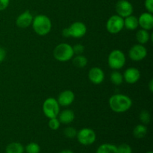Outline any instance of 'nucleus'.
Wrapping results in <instances>:
<instances>
[{"label": "nucleus", "mask_w": 153, "mask_h": 153, "mask_svg": "<svg viewBox=\"0 0 153 153\" xmlns=\"http://www.w3.org/2000/svg\"><path fill=\"white\" fill-rule=\"evenodd\" d=\"M109 106L114 112L124 113L131 108L132 100L124 94H114L109 99Z\"/></svg>", "instance_id": "nucleus-1"}, {"label": "nucleus", "mask_w": 153, "mask_h": 153, "mask_svg": "<svg viewBox=\"0 0 153 153\" xmlns=\"http://www.w3.org/2000/svg\"><path fill=\"white\" fill-rule=\"evenodd\" d=\"M31 24L34 32L40 36L46 35L52 29V22L46 15H37L33 19Z\"/></svg>", "instance_id": "nucleus-2"}, {"label": "nucleus", "mask_w": 153, "mask_h": 153, "mask_svg": "<svg viewBox=\"0 0 153 153\" xmlns=\"http://www.w3.org/2000/svg\"><path fill=\"white\" fill-rule=\"evenodd\" d=\"M73 46L66 43L58 44L53 51L54 58L61 62H66L70 61L74 56Z\"/></svg>", "instance_id": "nucleus-3"}, {"label": "nucleus", "mask_w": 153, "mask_h": 153, "mask_svg": "<svg viewBox=\"0 0 153 153\" xmlns=\"http://www.w3.org/2000/svg\"><path fill=\"white\" fill-rule=\"evenodd\" d=\"M108 63L109 67L113 70H118L123 68L126 64L125 54L120 49H114L109 54Z\"/></svg>", "instance_id": "nucleus-4"}, {"label": "nucleus", "mask_w": 153, "mask_h": 153, "mask_svg": "<svg viewBox=\"0 0 153 153\" xmlns=\"http://www.w3.org/2000/svg\"><path fill=\"white\" fill-rule=\"evenodd\" d=\"M43 112L49 119L58 117L60 113V105L56 99L52 97L46 99L43 104Z\"/></svg>", "instance_id": "nucleus-5"}, {"label": "nucleus", "mask_w": 153, "mask_h": 153, "mask_svg": "<svg viewBox=\"0 0 153 153\" xmlns=\"http://www.w3.org/2000/svg\"><path fill=\"white\" fill-rule=\"evenodd\" d=\"M78 141L84 146H90L96 141L97 135L95 131L89 128H84L77 131L76 134Z\"/></svg>", "instance_id": "nucleus-6"}, {"label": "nucleus", "mask_w": 153, "mask_h": 153, "mask_svg": "<svg viewBox=\"0 0 153 153\" xmlns=\"http://www.w3.org/2000/svg\"><path fill=\"white\" fill-rule=\"evenodd\" d=\"M124 28V18L119 15H113L108 19L106 28L111 34H117Z\"/></svg>", "instance_id": "nucleus-7"}, {"label": "nucleus", "mask_w": 153, "mask_h": 153, "mask_svg": "<svg viewBox=\"0 0 153 153\" xmlns=\"http://www.w3.org/2000/svg\"><path fill=\"white\" fill-rule=\"evenodd\" d=\"M147 55L146 47L141 44H135L131 47L128 51V56L130 59L134 61H140L144 59Z\"/></svg>", "instance_id": "nucleus-8"}, {"label": "nucleus", "mask_w": 153, "mask_h": 153, "mask_svg": "<svg viewBox=\"0 0 153 153\" xmlns=\"http://www.w3.org/2000/svg\"><path fill=\"white\" fill-rule=\"evenodd\" d=\"M117 13L123 18L130 16L133 13V6L128 0H119L115 6Z\"/></svg>", "instance_id": "nucleus-9"}, {"label": "nucleus", "mask_w": 153, "mask_h": 153, "mask_svg": "<svg viewBox=\"0 0 153 153\" xmlns=\"http://www.w3.org/2000/svg\"><path fill=\"white\" fill-rule=\"evenodd\" d=\"M70 37L74 38H81L87 33V27L82 22H75L68 28Z\"/></svg>", "instance_id": "nucleus-10"}, {"label": "nucleus", "mask_w": 153, "mask_h": 153, "mask_svg": "<svg viewBox=\"0 0 153 153\" xmlns=\"http://www.w3.org/2000/svg\"><path fill=\"white\" fill-rule=\"evenodd\" d=\"M123 79L126 82L130 85L135 84L140 80V73L138 69L135 67H130V68L126 69L124 72Z\"/></svg>", "instance_id": "nucleus-11"}, {"label": "nucleus", "mask_w": 153, "mask_h": 153, "mask_svg": "<svg viewBox=\"0 0 153 153\" xmlns=\"http://www.w3.org/2000/svg\"><path fill=\"white\" fill-rule=\"evenodd\" d=\"M34 17L28 10L19 14L16 19V24L19 28H25L31 25Z\"/></svg>", "instance_id": "nucleus-12"}, {"label": "nucleus", "mask_w": 153, "mask_h": 153, "mask_svg": "<svg viewBox=\"0 0 153 153\" xmlns=\"http://www.w3.org/2000/svg\"><path fill=\"white\" fill-rule=\"evenodd\" d=\"M75 100V94L74 93L70 90H66L63 91L58 96V98L57 100L58 104L60 106L63 107H67L70 105Z\"/></svg>", "instance_id": "nucleus-13"}, {"label": "nucleus", "mask_w": 153, "mask_h": 153, "mask_svg": "<svg viewBox=\"0 0 153 153\" xmlns=\"http://www.w3.org/2000/svg\"><path fill=\"white\" fill-rule=\"evenodd\" d=\"M89 80L94 85H100L104 81L105 73L100 67H93L88 73Z\"/></svg>", "instance_id": "nucleus-14"}, {"label": "nucleus", "mask_w": 153, "mask_h": 153, "mask_svg": "<svg viewBox=\"0 0 153 153\" xmlns=\"http://www.w3.org/2000/svg\"><path fill=\"white\" fill-rule=\"evenodd\" d=\"M138 24L141 28L149 31L153 28V16L152 13L145 12L140 14L138 18Z\"/></svg>", "instance_id": "nucleus-15"}, {"label": "nucleus", "mask_w": 153, "mask_h": 153, "mask_svg": "<svg viewBox=\"0 0 153 153\" xmlns=\"http://www.w3.org/2000/svg\"><path fill=\"white\" fill-rule=\"evenodd\" d=\"M75 119V113L73 110L70 109H66L62 111L61 113L58 114V120L60 123L63 124H70Z\"/></svg>", "instance_id": "nucleus-16"}, {"label": "nucleus", "mask_w": 153, "mask_h": 153, "mask_svg": "<svg viewBox=\"0 0 153 153\" xmlns=\"http://www.w3.org/2000/svg\"><path fill=\"white\" fill-rule=\"evenodd\" d=\"M138 18L136 17L135 16L130 15L124 19V27L126 29L133 31V30H135L138 27Z\"/></svg>", "instance_id": "nucleus-17"}, {"label": "nucleus", "mask_w": 153, "mask_h": 153, "mask_svg": "<svg viewBox=\"0 0 153 153\" xmlns=\"http://www.w3.org/2000/svg\"><path fill=\"white\" fill-rule=\"evenodd\" d=\"M24 152L25 147L19 142H12L9 143L5 149L6 153H23Z\"/></svg>", "instance_id": "nucleus-18"}, {"label": "nucleus", "mask_w": 153, "mask_h": 153, "mask_svg": "<svg viewBox=\"0 0 153 153\" xmlns=\"http://www.w3.org/2000/svg\"><path fill=\"white\" fill-rule=\"evenodd\" d=\"M136 39H137L139 44L143 45L149 42V39H150V34L148 32L147 30L141 28L139 31H137V34H136Z\"/></svg>", "instance_id": "nucleus-19"}, {"label": "nucleus", "mask_w": 153, "mask_h": 153, "mask_svg": "<svg viewBox=\"0 0 153 153\" xmlns=\"http://www.w3.org/2000/svg\"><path fill=\"white\" fill-rule=\"evenodd\" d=\"M146 134H147V128L143 124L137 125L133 129V135L135 138H143L146 135Z\"/></svg>", "instance_id": "nucleus-20"}, {"label": "nucleus", "mask_w": 153, "mask_h": 153, "mask_svg": "<svg viewBox=\"0 0 153 153\" xmlns=\"http://www.w3.org/2000/svg\"><path fill=\"white\" fill-rule=\"evenodd\" d=\"M96 153H118L117 147L111 143H103L99 146Z\"/></svg>", "instance_id": "nucleus-21"}, {"label": "nucleus", "mask_w": 153, "mask_h": 153, "mask_svg": "<svg viewBox=\"0 0 153 153\" xmlns=\"http://www.w3.org/2000/svg\"><path fill=\"white\" fill-rule=\"evenodd\" d=\"M73 63L75 67L83 68L88 64V59L83 55H77L75 58H73Z\"/></svg>", "instance_id": "nucleus-22"}, {"label": "nucleus", "mask_w": 153, "mask_h": 153, "mask_svg": "<svg viewBox=\"0 0 153 153\" xmlns=\"http://www.w3.org/2000/svg\"><path fill=\"white\" fill-rule=\"evenodd\" d=\"M110 80L112 84L115 85H120L123 82V76L117 70L112 72L110 76Z\"/></svg>", "instance_id": "nucleus-23"}, {"label": "nucleus", "mask_w": 153, "mask_h": 153, "mask_svg": "<svg viewBox=\"0 0 153 153\" xmlns=\"http://www.w3.org/2000/svg\"><path fill=\"white\" fill-rule=\"evenodd\" d=\"M25 151L26 153H40V147L38 143L31 142L25 146Z\"/></svg>", "instance_id": "nucleus-24"}, {"label": "nucleus", "mask_w": 153, "mask_h": 153, "mask_svg": "<svg viewBox=\"0 0 153 153\" xmlns=\"http://www.w3.org/2000/svg\"><path fill=\"white\" fill-rule=\"evenodd\" d=\"M139 119H140V122L143 124V125H148L150 123L151 120V116L150 114L148 111H142L139 115Z\"/></svg>", "instance_id": "nucleus-25"}, {"label": "nucleus", "mask_w": 153, "mask_h": 153, "mask_svg": "<svg viewBox=\"0 0 153 153\" xmlns=\"http://www.w3.org/2000/svg\"><path fill=\"white\" fill-rule=\"evenodd\" d=\"M64 134L65 135L66 137L70 139H73L74 137H76V134H77V131L75 128L71 126L67 127L64 130Z\"/></svg>", "instance_id": "nucleus-26"}, {"label": "nucleus", "mask_w": 153, "mask_h": 153, "mask_svg": "<svg viewBox=\"0 0 153 153\" xmlns=\"http://www.w3.org/2000/svg\"><path fill=\"white\" fill-rule=\"evenodd\" d=\"M61 123L57 117L51 118L49 120V127L52 130H58L60 128Z\"/></svg>", "instance_id": "nucleus-27"}, {"label": "nucleus", "mask_w": 153, "mask_h": 153, "mask_svg": "<svg viewBox=\"0 0 153 153\" xmlns=\"http://www.w3.org/2000/svg\"><path fill=\"white\" fill-rule=\"evenodd\" d=\"M117 147L118 153H132L131 147L127 143H122Z\"/></svg>", "instance_id": "nucleus-28"}, {"label": "nucleus", "mask_w": 153, "mask_h": 153, "mask_svg": "<svg viewBox=\"0 0 153 153\" xmlns=\"http://www.w3.org/2000/svg\"><path fill=\"white\" fill-rule=\"evenodd\" d=\"M73 52L76 55H82V53L85 51V46L82 44H76L75 46H73Z\"/></svg>", "instance_id": "nucleus-29"}, {"label": "nucleus", "mask_w": 153, "mask_h": 153, "mask_svg": "<svg viewBox=\"0 0 153 153\" xmlns=\"http://www.w3.org/2000/svg\"><path fill=\"white\" fill-rule=\"evenodd\" d=\"M144 6L145 8L147 10V12L153 13V0H145Z\"/></svg>", "instance_id": "nucleus-30"}, {"label": "nucleus", "mask_w": 153, "mask_h": 153, "mask_svg": "<svg viewBox=\"0 0 153 153\" xmlns=\"http://www.w3.org/2000/svg\"><path fill=\"white\" fill-rule=\"evenodd\" d=\"M10 0H0V11L4 10L8 7Z\"/></svg>", "instance_id": "nucleus-31"}, {"label": "nucleus", "mask_w": 153, "mask_h": 153, "mask_svg": "<svg viewBox=\"0 0 153 153\" xmlns=\"http://www.w3.org/2000/svg\"><path fill=\"white\" fill-rule=\"evenodd\" d=\"M6 57V51L3 48L0 47V64L4 60Z\"/></svg>", "instance_id": "nucleus-32"}, {"label": "nucleus", "mask_w": 153, "mask_h": 153, "mask_svg": "<svg viewBox=\"0 0 153 153\" xmlns=\"http://www.w3.org/2000/svg\"><path fill=\"white\" fill-rule=\"evenodd\" d=\"M62 35L65 37H70V32H69V29L68 28H65L64 30L62 31Z\"/></svg>", "instance_id": "nucleus-33"}, {"label": "nucleus", "mask_w": 153, "mask_h": 153, "mask_svg": "<svg viewBox=\"0 0 153 153\" xmlns=\"http://www.w3.org/2000/svg\"><path fill=\"white\" fill-rule=\"evenodd\" d=\"M149 91H150L151 93H152L153 91V79H151L150 82H149Z\"/></svg>", "instance_id": "nucleus-34"}, {"label": "nucleus", "mask_w": 153, "mask_h": 153, "mask_svg": "<svg viewBox=\"0 0 153 153\" xmlns=\"http://www.w3.org/2000/svg\"><path fill=\"white\" fill-rule=\"evenodd\" d=\"M59 153H74L72 150H70V149H65V150H63Z\"/></svg>", "instance_id": "nucleus-35"}, {"label": "nucleus", "mask_w": 153, "mask_h": 153, "mask_svg": "<svg viewBox=\"0 0 153 153\" xmlns=\"http://www.w3.org/2000/svg\"><path fill=\"white\" fill-rule=\"evenodd\" d=\"M146 153H153L152 151H149V152H146Z\"/></svg>", "instance_id": "nucleus-36"}]
</instances>
